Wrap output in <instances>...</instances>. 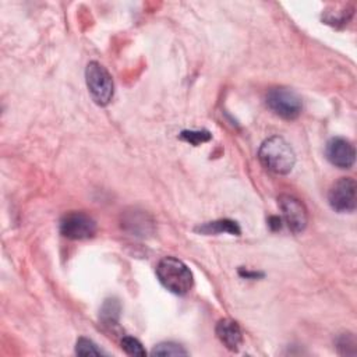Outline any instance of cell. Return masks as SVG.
<instances>
[{"label":"cell","mask_w":357,"mask_h":357,"mask_svg":"<svg viewBox=\"0 0 357 357\" xmlns=\"http://www.w3.org/2000/svg\"><path fill=\"white\" fill-rule=\"evenodd\" d=\"M120 344H121V349L127 354H130V356H139V357H142V356L146 354V351H145L144 346L141 344V342L138 339L132 337V336H123Z\"/></svg>","instance_id":"14"},{"label":"cell","mask_w":357,"mask_h":357,"mask_svg":"<svg viewBox=\"0 0 357 357\" xmlns=\"http://www.w3.org/2000/svg\"><path fill=\"white\" fill-rule=\"evenodd\" d=\"M326 159L339 169H350L356 160V151L350 141L335 137L331 138L325 146Z\"/></svg>","instance_id":"8"},{"label":"cell","mask_w":357,"mask_h":357,"mask_svg":"<svg viewBox=\"0 0 357 357\" xmlns=\"http://www.w3.org/2000/svg\"><path fill=\"white\" fill-rule=\"evenodd\" d=\"M269 226H272V229H280V219L278 216H272L269 219Z\"/></svg>","instance_id":"17"},{"label":"cell","mask_w":357,"mask_h":357,"mask_svg":"<svg viewBox=\"0 0 357 357\" xmlns=\"http://www.w3.org/2000/svg\"><path fill=\"white\" fill-rule=\"evenodd\" d=\"M218 339L231 351H237L243 343V332L238 324L230 318H223L215 328Z\"/></svg>","instance_id":"9"},{"label":"cell","mask_w":357,"mask_h":357,"mask_svg":"<svg viewBox=\"0 0 357 357\" xmlns=\"http://www.w3.org/2000/svg\"><path fill=\"white\" fill-rule=\"evenodd\" d=\"M266 106L279 117L294 120L300 116L303 103L301 98L289 88H272L266 93Z\"/></svg>","instance_id":"4"},{"label":"cell","mask_w":357,"mask_h":357,"mask_svg":"<svg viewBox=\"0 0 357 357\" xmlns=\"http://www.w3.org/2000/svg\"><path fill=\"white\" fill-rule=\"evenodd\" d=\"M259 162L264 167L275 174H287L293 170L296 155L289 142L282 137H269L258 151Z\"/></svg>","instance_id":"1"},{"label":"cell","mask_w":357,"mask_h":357,"mask_svg":"<svg viewBox=\"0 0 357 357\" xmlns=\"http://www.w3.org/2000/svg\"><path fill=\"white\" fill-rule=\"evenodd\" d=\"M75 353L78 356H100L105 354L91 339L79 337L75 344Z\"/></svg>","instance_id":"15"},{"label":"cell","mask_w":357,"mask_h":357,"mask_svg":"<svg viewBox=\"0 0 357 357\" xmlns=\"http://www.w3.org/2000/svg\"><path fill=\"white\" fill-rule=\"evenodd\" d=\"M153 356H187L188 351L178 343L162 342L152 349Z\"/></svg>","instance_id":"12"},{"label":"cell","mask_w":357,"mask_h":357,"mask_svg":"<svg viewBox=\"0 0 357 357\" xmlns=\"http://www.w3.org/2000/svg\"><path fill=\"white\" fill-rule=\"evenodd\" d=\"M159 282L169 291L183 296L187 294L194 284V276L190 268L174 257H165L156 266Z\"/></svg>","instance_id":"2"},{"label":"cell","mask_w":357,"mask_h":357,"mask_svg":"<svg viewBox=\"0 0 357 357\" xmlns=\"http://www.w3.org/2000/svg\"><path fill=\"white\" fill-rule=\"evenodd\" d=\"M180 137H181V139H184V141H187L192 145H199V144L206 142V141L211 139V132L205 131V130H202V131H199V130L198 131H183L180 134Z\"/></svg>","instance_id":"16"},{"label":"cell","mask_w":357,"mask_h":357,"mask_svg":"<svg viewBox=\"0 0 357 357\" xmlns=\"http://www.w3.org/2000/svg\"><path fill=\"white\" fill-rule=\"evenodd\" d=\"M278 204L282 211L283 220L286 222L290 231L296 234L304 231L308 223V213L304 204L298 198L289 194H282L278 198Z\"/></svg>","instance_id":"7"},{"label":"cell","mask_w":357,"mask_h":357,"mask_svg":"<svg viewBox=\"0 0 357 357\" xmlns=\"http://www.w3.org/2000/svg\"><path fill=\"white\" fill-rule=\"evenodd\" d=\"M356 337L353 333H342L337 339H336V349L340 354L343 356H354L356 354Z\"/></svg>","instance_id":"13"},{"label":"cell","mask_w":357,"mask_h":357,"mask_svg":"<svg viewBox=\"0 0 357 357\" xmlns=\"http://www.w3.org/2000/svg\"><path fill=\"white\" fill-rule=\"evenodd\" d=\"M356 181L350 177H340L328 191V202L331 208L340 213L354 212L357 205Z\"/></svg>","instance_id":"5"},{"label":"cell","mask_w":357,"mask_h":357,"mask_svg":"<svg viewBox=\"0 0 357 357\" xmlns=\"http://www.w3.org/2000/svg\"><path fill=\"white\" fill-rule=\"evenodd\" d=\"M60 233L71 240L91 238L96 233V222L84 212H68L60 220Z\"/></svg>","instance_id":"6"},{"label":"cell","mask_w":357,"mask_h":357,"mask_svg":"<svg viewBox=\"0 0 357 357\" xmlns=\"http://www.w3.org/2000/svg\"><path fill=\"white\" fill-rule=\"evenodd\" d=\"M85 81L93 102L99 106L110 103L114 93V84L110 73L98 61L88 63L85 68Z\"/></svg>","instance_id":"3"},{"label":"cell","mask_w":357,"mask_h":357,"mask_svg":"<svg viewBox=\"0 0 357 357\" xmlns=\"http://www.w3.org/2000/svg\"><path fill=\"white\" fill-rule=\"evenodd\" d=\"M120 317V303L116 298H107L100 308V319L105 325H117Z\"/></svg>","instance_id":"11"},{"label":"cell","mask_w":357,"mask_h":357,"mask_svg":"<svg viewBox=\"0 0 357 357\" xmlns=\"http://www.w3.org/2000/svg\"><path fill=\"white\" fill-rule=\"evenodd\" d=\"M202 234H218V233H230V234H240V227L236 222L230 219H219L215 222H208L195 229Z\"/></svg>","instance_id":"10"}]
</instances>
